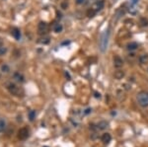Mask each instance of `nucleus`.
Returning a JSON list of instances; mask_svg holds the SVG:
<instances>
[{
    "mask_svg": "<svg viewBox=\"0 0 148 147\" xmlns=\"http://www.w3.org/2000/svg\"><path fill=\"white\" fill-rule=\"evenodd\" d=\"M147 72H148V68H147Z\"/></svg>",
    "mask_w": 148,
    "mask_h": 147,
    "instance_id": "nucleus-26",
    "label": "nucleus"
},
{
    "mask_svg": "<svg viewBox=\"0 0 148 147\" xmlns=\"http://www.w3.org/2000/svg\"><path fill=\"white\" fill-rule=\"evenodd\" d=\"M114 65L115 67L116 68H121L123 67V58L121 56H118V55H115L114 56Z\"/></svg>",
    "mask_w": 148,
    "mask_h": 147,
    "instance_id": "nucleus-6",
    "label": "nucleus"
},
{
    "mask_svg": "<svg viewBox=\"0 0 148 147\" xmlns=\"http://www.w3.org/2000/svg\"><path fill=\"white\" fill-rule=\"evenodd\" d=\"M109 38H110V31L109 29L106 30L101 36L100 39V49L103 52H105L106 49H108V43H109Z\"/></svg>",
    "mask_w": 148,
    "mask_h": 147,
    "instance_id": "nucleus-1",
    "label": "nucleus"
},
{
    "mask_svg": "<svg viewBox=\"0 0 148 147\" xmlns=\"http://www.w3.org/2000/svg\"><path fill=\"white\" fill-rule=\"evenodd\" d=\"M6 51H7V49L5 47H0V55H4Z\"/></svg>",
    "mask_w": 148,
    "mask_h": 147,
    "instance_id": "nucleus-20",
    "label": "nucleus"
},
{
    "mask_svg": "<svg viewBox=\"0 0 148 147\" xmlns=\"http://www.w3.org/2000/svg\"><path fill=\"white\" fill-rule=\"evenodd\" d=\"M2 70H3V72H5V73H7L8 71H9V67L6 65V64H4L3 66H2Z\"/></svg>",
    "mask_w": 148,
    "mask_h": 147,
    "instance_id": "nucleus-21",
    "label": "nucleus"
},
{
    "mask_svg": "<svg viewBox=\"0 0 148 147\" xmlns=\"http://www.w3.org/2000/svg\"><path fill=\"white\" fill-rule=\"evenodd\" d=\"M101 139H102V141L104 142V143H109L110 141H111V139H112V136H111V134L110 133H104L103 135H102V137H101Z\"/></svg>",
    "mask_w": 148,
    "mask_h": 147,
    "instance_id": "nucleus-13",
    "label": "nucleus"
},
{
    "mask_svg": "<svg viewBox=\"0 0 148 147\" xmlns=\"http://www.w3.org/2000/svg\"><path fill=\"white\" fill-rule=\"evenodd\" d=\"M124 75H125L124 71H123V70H121V69L116 70V71L114 73V77H115L116 80H121V79H123V78L124 77Z\"/></svg>",
    "mask_w": 148,
    "mask_h": 147,
    "instance_id": "nucleus-8",
    "label": "nucleus"
},
{
    "mask_svg": "<svg viewBox=\"0 0 148 147\" xmlns=\"http://www.w3.org/2000/svg\"><path fill=\"white\" fill-rule=\"evenodd\" d=\"M11 33H12V36H13L15 39H16V40H20V38H21V32H20L19 29L14 28Z\"/></svg>",
    "mask_w": 148,
    "mask_h": 147,
    "instance_id": "nucleus-11",
    "label": "nucleus"
},
{
    "mask_svg": "<svg viewBox=\"0 0 148 147\" xmlns=\"http://www.w3.org/2000/svg\"><path fill=\"white\" fill-rule=\"evenodd\" d=\"M75 1H76V3H77V4H79V5L84 4V3H85V0H75Z\"/></svg>",
    "mask_w": 148,
    "mask_h": 147,
    "instance_id": "nucleus-23",
    "label": "nucleus"
},
{
    "mask_svg": "<svg viewBox=\"0 0 148 147\" xmlns=\"http://www.w3.org/2000/svg\"><path fill=\"white\" fill-rule=\"evenodd\" d=\"M29 133H30L29 129L27 127H23L18 132V137H19L20 140H26L29 137Z\"/></svg>",
    "mask_w": 148,
    "mask_h": 147,
    "instance_id": "nucleus-4",
    "label": "nucleus"
},
{
    "mask_svg": "<svg viewBox=\"0 0 148 147\" xmlns=\"http://www.w3.org/2000/svg\"><path fill=\"white\" fill-rule=\"evenodd\" d=\"M38 31H39V34L41 35H44L47 34V32L49 31V26L47 23L44 22H41L39 24V28H38Z\"/></svg>",
    "mask_w": 148,
    "mask_h": 147,
    "instance_id": "nucleus-5",
    "label": "nucleus"
},
{
    "mask_svg": "<svg viewBox=\"0 0 148 147\" xmlns=\"http://www.w3.org/2000/svg\"><path fill=\"white\" fill-rule=\"evenodd\" d=\"M109 126V122L107 121H101L97 123V127L99 130H105Z\"/></svg>",
    "mask_w": 148,
    "mask_h": 147,
    "instance_id": "nucleus-9",
    "label": "nucleus"
},
{
    "mask_svg": "<svg viewBox=\"0 0 148 147\" xmlns=\"http://www.w3.org/2000/svg\"><path fill=\"white\" fill-rule=\"evenodd\" d=\"M6 127V122L4 120H0V132L3 131Z\"/></svg>",
    "mask_w": 148,
    "mask_h": 147,
    "instance_id": "nucleus-18",
    "label": "nucleus"
},
{
    "mask_svg": "<svg viewBox=\"0 0 148 147\" xmlns=\"http://www.w3.org/2000/svg\"><path fill=\"white\" fill-rule=\"evenodd\" d=\"M90 137H91V139H92V140H96V139L99 137L98 132H97V131H93V133L91 134V136H90Z\"/></svg>",
    "mask_w": 148,
    "mask_h": 147,
    "instance_id": "nucleus-19",
    "label": "nucleus"
},
{
    "mask_svg": "<svg viewBox=\"0 0 148 147\" xmlns=\"http://www.w3.org/2000/svg\"><path fill=\"white\" fill-rule=\"evenodd\" d=\"M96 13H97V11L92 7V8H90V9L87 11V16H88L89 18H92V17H94V16L96 15Z\"/></svg>",
    "mask_w": 148,
    "mask_h": 147,
    "instance_id": "nucleus-15",
    "label": "nucleus"
},
{
    "mask_svg": "<svg viewBox=\"0 0 148 147\" xmlns=\"http://www.w3.org/2000/svg\"><path fill=\"white\" fill-rule=\"evenodd\" d=\"M54 32L55 33H60V32H62V30H63V27H62V25L61 24H56L55 26H54Z\"/></svg>",
    "mask_w": 148,
    "mask_h": 147,
    "instance_id": "nucleus-16",
    "label": "nucleus"
},
{
    "mask_svg": "<svg viewBox=\"0 0 148 147\" xmlns=\"http://www.w3.org/2000/svg\"><path fill=\"white\" fill-rule=\"evenodd\" d=\"M104 6H105V1H104V0H98V1L94 4L93 8L98 12V11L102 10V9L104 8Z\"/></svg>",
    "mask_w": 148,
    "mask_h": 147,
    "instance_id": "nucleus-7",
    "label": "nucleus"
},
{
    "mask_svg": "<svg viewBox=\"0 0 148 147\" xmlns=\"http://www.w3.org/2000/svg\"><path fill=\"white\" fill-rule=\"evenodd\" d=\"M123 87H124V89H125V90H129L130 88H131V86H129V85H127V84H124Z\"/></svg>",
    "mask_w": 148,
    "mask_h": 147,
    "instance_id": "nucleus-24",
    "label": "nucleus"
},
{
    "mask_svg": "<svg viewBox=\"0 0 148 147\" xmlns=\"http://www.w3.org/2000/svg\"><path fill=\"white\" fill-rule=\"evenodd\" d=\"M138 61L140 64H145V63H148V54L145 53V54H141L139 57H138Z\"/></svg>",
    "mask_w": 148,
    "mask_h": 147,
    "instance_id": "nucleus-10",
    "label": "nucleus"
},
{
    "mask_svg": "<svg viewBox=\"0 0 148 147\" xmlns=\"http://www.w3.org/2000/svg\"><path fill=\"white\" fill-rule=\"evenodd\" d=\"M28 115H29V120L31 122H33L36 119V111H30Z\"/></svg>",
    "mask_w": 148,
    "mask_h": 147,
    "instance_id": "nucleus-17",
    "label": "nucleus"
},
{
    "mask_svg": "<svg viewBox=\"0 0 148 147\" xmlns=\"http://www.w3.org/2000/svg\"><path fill=\"white\" fill-rule=\"evenodd\" d=\"M136 100L140 107L147 108L148 107V92H146V91L139 92L136 96Z\"/></svg>",
    "mask_w": 148,
    "mask_h": 147,
    "instance_id": "nucleus-2",
    "label": "nucleus"
},
{
    "mask_svg": "<svg viewBox=\"0 0 148 147\" xmlns=\"http://www.w3.org/2000/svg\"><path fill=\"white\" fill-rule=\"evenodd\" d=\"M13 78L16 80L17 82H20V83H22V82H24V76L21 74V73H19V72H16V73H14V75H13Z\"/></svg>",
    "mask_w": 148,
    "mask_h": 147,
    "instance_id": "nucleus-12",
    "label": "nucleus"
},
{
    "mask_svg": "<svg viewBox=\"0 0 148 147\" xmlns=\"http://www.w3.org/2000/svg\"><path fill=\"white\" fill-rule=\"evenodd\" d=\"M91 112H92V109H91V108H88V109H86V110L83 112V114H89Z\"/></svg>",
    "mask_w": 148,
    "mask_h": 147,
    "instance_id": "nucleus-22",
    "label": "nucleus"
},
{
    "mask_svg": "<svg viewBox=\"0 0 148 147\" xmlns=\"http://www.w3.org/2000/svg\"><path fill=\"white\" fill-rule=\"evenodd\" d=\"M94 96H95V98H101V94L100 93H98V92H95V94H94Z\"/></svg>",
    "mask_w": 148,
    "mask_h": 147,
    "instance_id": "nucleus-25",
    "label": "nucleus"
},
{
    "mask_svg": "<svg viewBox=\"0 0 148 147\" xmlns=\"http://www.w3.org/2000/svg\"><path fill=\"white\" fill-rule=\"evenodd\" d=\"M7 89H8V91H9L12 95H14V96H18V97H20V96H23V95H24V91L21 89L20 87H18L17 85H15V84H13V83H9V84L7 85Z\"/></svg>",
    "mask_w": 148,
    "mask_h": 147,
    "instance_id": "nucleus-3",
    "label": "nucleus"
},
{
    "mask_svg": "<svg viewBox=\"0 0 148 147\" xmlns=\"http://www.w3.org/2000/svg\"><path fill=\"white\" fill-rule=\"evenodd\" d=\"M137 48H138V43L137 42H134V41L129 42L128 45H127V49L128 50H135Z\"/></svg>",
    "mask_w": 148,
    "mask_h": 147,
    "instance_id": "nucleus-14",
    "label": "nucleus"
}]
</instances>
